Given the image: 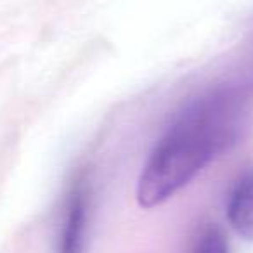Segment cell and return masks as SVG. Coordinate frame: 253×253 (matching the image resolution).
<instances>
[{
    "mask_svg": "<svg viewBox=\"0 0 253 253\" xmlns=\"http://www.w3.org/2000/svg\"><path fill=\"white\" fill-rule=\"evenodd\" d=\"M241 95L215 92L191 104L149 155L137 182V201L155 208L175 196L215 156L229 149L243 125Z\"/></svg>",
    "mask_w": 253,
    "mask_h": 253,
    "instance_id": "6da1fadb",
    "label": "cell"
},
{
    "mask_svg": "<svg viewBox=\"0 0 253 253\" xmlns=\"http://www.w3.org/2000/svg\"><path fill=\"white\" fill-rule=\"evenodd\" d=\"M87 211V191L84 184H77L68 194L56 253H84Z\"/></svg>",
    "mask_w": 253,
    "mask_h": 253,
    "instance_id": "7a4b0ae2",
    "label": "cell"
},
{
    "mask_svg": "<svg viewBox=\"0 0 253 253\" xmlns=\"http://www.w3.org/2000/svg\"><path fill=\"white\" fill-rule=\"evenodd\" d=\"M227 218L236 234L253 241V172L234 186L227 203Z\"/></svg>",
    "mask_w": 253,
    "mask_h": 253,
    "instance_id": "3957f363",
    "label": "cell"
},
{
    "mask_svg": "<svg viewBox=\"0 0 253 253\" xmlns=\"http://www.w3.org/2000/svg\"><path fill=\"white\" fill-rule=\"evenodd\" d=\"M194 253H229L224 232L217 227H208L198 239Z\"/></svg>",
    "mask_w": 253,
    "mask_h": 253,
    "instance_id": "277c9868",
    "label": "cell"
}]
</instances>
